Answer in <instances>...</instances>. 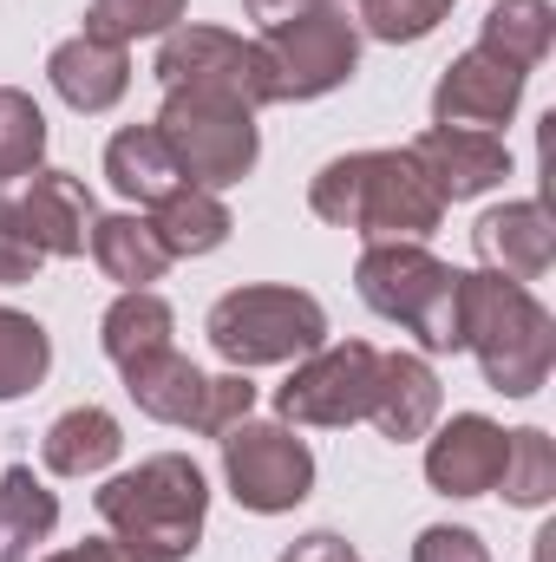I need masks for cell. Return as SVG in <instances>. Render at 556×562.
Returning a JSON list of instances; mask_svg holds the SVG:
<instances>
[{
    "mask_svg": "<svg viewBox=\"0 0 556 562\" xmlns=\"http://www.w3.org/2000/svg\"><path fill=\"white\" fill-rule=\"evenodd\" d=\"M308 210L327 229H347L360 243H425L445 223L438 190L425 183L413 150H347L327 157L308 183Z\"/></svg>",
    "mask_w": 556,
    "mask_h": 562,
    "instance_id": "6da1fadb",
    "label": "cell"
},
{
    "mask_svg": "<svg viewBox=\"0 0 556 562\" xmlns=\"http://www.w3.org/2000/svg\"><path fill=\"white\" fill-rule=\"evenodd\" d=\"M458 327H465V353L478 360L491 393H504V400H537L544 393V380L556 367V314L524 281L465 269Z\"/></svg>",
    "mask_w": 556,
    "mask_h": 562,
    "instance_id": "7a4b0ae2",
    "label": "cell"
},
{
    "mask_svg": "<svg viewBox=\"0 0 556 562\" xmlns=\"http://www.w3.org/2000/svg\"><path fill=\"white\" fill-rule=\"evenodd\" d=\"M99 524L132 543L151 562H190L203 543V524H210V477L197 458L184 451H157L132 471L105 477V491L92 497Z\"/></svg>",
    "mask_w": 556,
    "mask_h": 562,
    "instance_id": "3957f363",
    "label": "cell"
},
{
    "mask_svg": "<svg viewBox=\"0 0 556 562\" xmlns=\"http://www.w3.org/2000/svg\"><path fill=\"white\" fill-rule=\"evenodd\" d=\"M354 288L380 321L413 334L419 353H465V327H458L465 269L438 262L425 243H367L354 262Z\"/></svg>",
    "mask_w": 556,
    "mask_h": 562,
    "instance_id": "277c9868",
    "label": "cell"
},
{
    "mask_svg": "<svg viewBox=\"0 0 556 562\" xmlns=\"http://www.w3.org/2000/svg\"><path fill=\"white\" fill-rule=\"evenodd\" d=\"M203 334L216 347V360H230V373H256V367H294L301 353H314L327 340V307L308 288L288 281H249L210 301Z\"/></svg>",
    "mask_w": 556,
    "mask_h": 562,
    "instance_id": "5b68a950",
    "label": "cell"
},
{
    "mask_svg": "<svg viewBox=\"0 0 556 562\" xmlns=\"http://www.w3.org/2000/svg\"><path fill=\"white\" fill-rule=\"evenodd\" d=\"M157 138L164 150L177 157V170H184V183H197V190H236L249 170H256V157H263V132H256V112L249 105H236V99H223V92H164V105H157Z\"/></svg>",
    "mask_w": 556,
    "mask_h": 562,
    "instance_id": "8992f818",
    "label": "cell"
},
{
    "mask_svg": "<svg viewBox=\"0 0 556 562\" xmlns=\"http://www.w3.org/2000/svg\"><path fill=\"white\" fill-rule=\"evenodd\" d=\"M256 46L269 59V79H276V105L327 99L360 72V26L341 0H321L301 20H281L269 33H256Z\"/></svg>",
    "mask_w": 556,
    "mask_h": 562,
    "instance_id": "52a82bcc",
    "label": "cell"
},
{
    "mask_svg": "<svg viewBox=\"0 0 556 562\" xmlns=\"http://www.w3.org/2000/svg\"><path fill=\"white\" fill-rule=\"evenodd\" d=\"M380 386V347L374 340H321L294 360V373L276 386V419L308 431H347L374 413Z\"/></svg>",
    "mask_w": 556,
    "mask_h": 562,
    "instance_id": "ba28073f",
    "label": "cell"
},
{
    "mask_svg": "<svg viewBox=\"0 0 556 562\" xmlns=\"http://www.w3.org/2000/svg\"><path fill=\"white\" fill-rule=\"evenodd\" d=\"M151 72H157L164 92H184L190 86V92H223V99H236L249 112L276 105V79H269L263 46L243 40V33H230V26H190V20H177L157 40Z\"/></svg>",
    "mask_w": 556,
    "mask_h": 562,
    "instance_id": "9c48e42d",
    "label": "cell"
},
{
    "mask_svg": "<svg viewBox=\"0 0 556 562\" xmlns=\"http://www.w3.org/2000/svg\"><path fill=\"white\" fill-rule=\"evenodd\" d=\"M216 445H223V484H230V497L243 510L281 517V510L308 504V491H314V451H308V438H294V425L243 419V425H230Z\"/></svg>",
    "mask_w": 556,
    "mask_h": 562,
    "instance_id": "30bf717a",
    "label": "cell"
},
{
    "mask_svg": "<svg viewBox=\"0 0 556 562\" xmlns=\"http://www.w3.org/2000/svg\"><path fill=\"white\" fill-rule=\"evenodd\" d=\"M524 79H531V72H518V66L491 59L485 46H471V53H458V59L438 72V86H432V125L498 132V125L518 119V105H524Z\"/></svg>",
    "mask_w": 556,
    "mask_h": 562,
    "instance_id": "8fae6325",
    "label": "cell"
},
{
    "mask_svg": "<svg viewBox=\"0 0 556 562\" xmlns=\"http://www.w3.org/2000/svg\"><path fill=\"white\" fill-rule=\"evenodd\" d=\"M13 216H20V229L33 236V249L46 262H73V256H86V236H92L99 203H92V190L73 170L40 164L33 177L13 183Z\"/></svg>",
    "mask_w": 556,
    "mask_h": 562,
    "instance_id": "7c38bea8",
    "label": "cell"
},
{
    "mask_svg": "<svg viewBox=\"0 0 556 562\" xmlns=\"http://www.w3.org/2000/svg\"><path fill=\"white\" fill-rule=\"evenodd\" d=\"M413 164L425 170V183L438 190V203H471V196H491L504 177H511V150L498 132H465V125H432L419 132L413 144Z\"/></svg>",
    "mask_w": 556,
    "mask_h": 562,
    "instance_id": "4fadbf2b",
    "label": "cell"
},
{
    "mask_svg": "<svg viewBox=\"0 0 556 562\" xmlns=\"http://www.w3.org/2000/svg\"><path fill=\"white\" fill-rule=\"evenodd\" d=\"M504 471V425L485 413H452L425 431V484L438 497H491Z\"/></svg>",
    "mask_w": 556,
    "mask_h": 562,
    "instance_id": "5bb4252c",
    "label": "cell"
},
{
    "mask_svg": "<svg viewBox=\"0 0 556 562\" xmlns=\"http://www.w3.org/2000/svg\"><path fill=\"white\" fill-rule=\"evenodd\" d=\"M471 249L485 262V276L504 281H544L556 262V223L537 196H518V203H498L471 223Z\"/></svg>",
    "mask_w": 556,
    "mask_h": 562,
    "instance_id": "9a60e30c",
    "label": "cell"
},
{
    "mask_svg": "<svg viewBox=\"0 0 556 562\" xmlns=\"http://www.w3.org/2000/svg\"><path fill=\"white\" fill-rule=\"evenodd\" d=\"M46 86L79 119H99V112H112L132 92V46H112L99 33H73V40H59L46 53Z\"/></svg>",
    "mask_w": 556,
    "mask_h": 562,
    "instance_id": "2e32d148",
    "label": "cell"
},
{
    "mask_svg": "<svg viewBox=\"0 0 556 562\" xmlns=\"http://www.w3.org/2000/svg\"><path fill=\"white\" fill-rule=\"evenodd\" d=\"M438 413H445V386H438L432 360L425 353H380V386H374V413H367L380 425V438L413 445L438 425Z\"/></svg>",
    "mask_w": 556,
    "mask_h": 562,
    "instance_id": "e0dca14e",
    "label": "cell"
},
{
    "mask_svg": "<svg viewBox=\"0 0 556 562\" xmlns=\"http://www.w3.org/2000/svg\"><path fill=\"white\" fill-rule=\"evenodd\" d=\"M125 393H132V406H138L144 419L177 425V431H197L210 373H203L197 360H184L177 347H164V353H151V360H138V367H125Z\"/></svg>",
    "mask_w": 556,
    "mask_h": 562,
    "instance_id": "ac0fdd59",
    "label": "cell"
},
{
    "mask_svg": "<svg viewBox=\"0 0 556 562\" xmlns=\"http://www.w3.org/2000/svg\"><path fill=\"white\" fill-rule=\"evenodd\" d=\"M86 256L99 262V276L119 281V288H157L170 269V249L157 243L151 216L144 210H112V216H92V236H86Z\"/></svg>",
    "mask_w": 556,
    "mask_h": 562,
    "instance_id": "d6986e66",
    "label": "cell"
},
{
    "mask_svg": "<svg viewBox=\"0 0 556 562\" xmlns=\"http://www.w3.org/2000/svg\"><path fill=\"white\" fill-rule=\"evenodd\" d=\"M119 451H125V425L112 419L105 406H73V413H59V419L46 425V438H40V464L53 477H73V484L112 471Z\"/></svg>",
    "mask_w": 556,
    "mask_h": 562,
    "instance_id": "ffe728a7",
    "label": "cell"
},
{
    "mask_svg": "<svg viewBox=\"0 0 556 562\" xmlns=\"http://www.w3.org/2000/svg\"><path fill=\"white\" fill-rule=\"evenodd\" d=\"M99 347H105V360H112L119 373L138 367L151 353L177 347V307H170L157 288H119V301L99 314Z\"/></svg>",
    "mask_w": 556,
    "mask_h": 562,
    "instance_id": "44dd1931",
    "label": "cell"
},
{
    "mask_svg": "<svg viewBox=\"0 0 556 562\" xmlns=\"http://www.w3.org/2000/svg\"><path fill=\"white\" fill-rule=\"evenodd\" d=\"M151 216V229H157V243L170 249V262H190V256H216L223 243H230V229H236V216H230V203L216 196V190H197V183H177L157 210H144Z\"/></svg>",
    "mask_w": 556,
    "mask_h": 562,
    "instance_id": "7402d4cb",
    "label": "cell"
},
{
    "mask_svg": "<svg viewBox=\"0 0 556 562\" xmlns=\"http://www.w3.org/2000/svg\"><path fill=\"white\" fill-rule=\"evenodd\" d=\"M105 183H112L132 210H157V203L184 183V170H177V157L164 150L157 125H125V132H112V144H105Z\"/></svg>",
    "mask_w": 556,
    "mask_h": 562,
    "instance_id": "603a6c76",
    "label": "cell"
},
{
    "mask_svg": "<svg viewBox=\"0 0 556 562\" xmlns=\"http://www.w3.org/2000/svg\"><path fill=\"white\" fill-rule=\"evenodd\" d=\"M59 530V497L46 491V477H33V464H7L0 471V562H33V550Z\"/></svg>",
    "mask_w": 556,
    "mask_h": 562,
    "instance_id": "cb8c5ba5",
    "label": "cell"
},
{
    "mask_svg": "<svg viewBox=\"0 0 556 562\" xmlns=\"http://www.w3.org/2000/svg\"><path fill=\"white\" fill-rule=\"evenodd\" d=\"M478 46L518 72H537L556 46V7L551 0H498L478 20Z\"/></svg>",
    "mask_w": 556,
    "mask_h": 562,
    "instance_id": "d4e9b609",
    "label": "cell"
},
{
    "mask_svg": "<svg viewBox=\"0 0 556 562\" xmlns=\"http://www.w3.org/2000/svg\"><path fill=\"white\" fill-rule=\"evenodd\" d=\"M46 373H53V334L33 314H20V307L0 301V406L40 393Z\"/></svg>",
    "mask_w": 556,
    "mask_h": 562,
    "instance_id": "484cf974",
    "label": "cell"
},
{
    "mask_svg": "<svg viewBox=\"0 0 556 562\" xmlns=\"http://www.w3.org/2000/svg\"><path fill=\"white\" fill-rule=\"evenodd\" d=\"M498 491L511 510H544L556 497V445L544 425H518L504 431V471H498Z\"/></svg>",
    "mask_w": 556,
    "mask_h": 562,
    "instance_id": "4316f807",
    "label": "cell"
},
{
    "mask_svg": "<svg viewBox=\"0 0 556 562\" xmlns=\"http://www.w3.org/2000/svg\"><path fill=\"white\" fill-rule=\"evenodd\" d=\"M40 164H46V112L33 105V92L0 86V190L33 177Z\"/></svg>",
    "mask_w": 556,
    "mask_h": 562,
    "instance_id": "83f0119b",
    "label": "cell"
},
{
    "mask_svg": "<svg viewBox=\"0 0 556 562\" xmlns=\"http://www.w3.org/2000/svg\"><path fill=\"white\" fill-rule=\"evenodd\" d=\"M184 13H190V0H92L86 33H99L112 46H138V40H164Z\"/></svg>",
    "mask_w": 556,
    "mask_h": 562,
    "instance_id": "f1b7e54d",
    "label": "cell"
},
{
    "mask_svg": "<svg viewBox=\"0 0 556 562\" xmlns=\"http://www.w3.org/2000/svg\"><path fill=\"white\" fill-rule=\"evenodd\" d=\"M452 20V0H354V26L380 46H419Z\"/></svg>",
    "mask_w": 556,
    "mask_h": 562,
    "instance_id": "f546056e",
    "label": "cell"
},
{
    "mask_svg": "<svg viewBox=\"0 0 556 562\" xmlns=\"http://www.w3.org/2000/svg\"><path fill=\"white\" fill-rule=\"evenodd\" d=\"M256 413V386H249V373H210V393H203V419L197 431L203 438H223L230 425H243Z\"/></svg>",
    "mask_w": 556,
    "mask_h": 562,
    "instance_id": "4dcf8cb0",
    "label": "cell"
},
{
    "mask_svg": "<svg viewBox=\"0 0 556 562\" xmlns=\"http://www.w3.org/2000/svg\"><path fill=\"white\" fill-rule=\"evenodd\" d=\"M46 269V256L33 249V236L20 229V216H13V190H0V288H20V281H33Z\"/></svg>",
    "mask_w": 556,
    "mask_h": 562,
    "instance_id": "1f68e13d",
    "label": "cell"
},
{
    "mask_svg": "<svg viewBox=\"0 0 556 562\" xmlns=\"http://www.w3.org/2000/svg\"><path fill=\"white\" fill-rule=\"evenodd\" d=\"M413 562H491V550L471 524H425L413 537Z\"/></svg>",
    "mask_w": 556,
    "mask_h": 562,
    "instance_id": "d6a6232c",
    "label": "cell"
},
{
    "mask_svg": "<svg viewBox=\"0 0 556 562\" xmlns=\"http://www.w3.org/2000/svg\"><path fill=\"white\" fill-rule=\"evenodd\" d=\"M276 562H360V550H354L341 530H308V537H294Z\"/></svg>",
    "mask_w": 556,
    "mask_h": 562,
    "instance_id": "836d02e7",
    "label": "cell"
},
{
    "mask_svg": "<svg viewBox=\"0 0 556 562\" xmlns=\"http://www.w3.org/2000/svg\"><path fill=\"white\" fill-rule=\"evenodd\" d=\"M40 562H151V557H138L132 543H119V537L105 530V537H86V543H73V550H53V557H40Z\"/></svg>",
    "mask_w": 556,
    "mask_h": 562,
    "instance_id": "e575fe53",
    "label": "cell"
},
{
    "mask_svg": "<svg viewBox=\"0 0 556 562\" xmlns=\"http://www.w3.org/2000/svg\"><path fill=\"white\" fill-rule=\"evenodd\" d=\"M308 7H321V0H243V13H249L256 33H269V26H281V20H301Z\"/></svg>",
    "mask_w": 556,
    "mask_h": 562,
    "instance_id": "d590c367",
    "label": "cell"
},
{
    "mask_svg": "<svg viewBox=\"0 0 556 562\" xmlns=\"http://www.w3.org/2000/svg\"><path fill=\"white\" fill-rule=\"evenodd\" d=\"M341 7H347V0H341Z\"/></svg>",
    "mask_w": 556,
    "mask_h": 562,
    "instance_id": "8d00e7d4",
    "label": "cell"
}]
</instances>
